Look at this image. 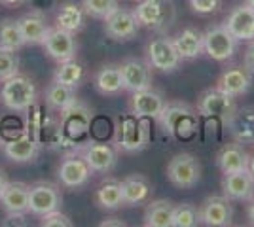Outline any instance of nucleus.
Here are the masks:
<instances>
[{"label":"nucleus","mask_w":254,"mask_h":227,"mask_svg":"<svg viewBox=\"0 0 254 227\" xmlns=\"http://www.w3.org/2000/svg\"><path fill=\"white\" fill-rule=\"evenodd\" d=\"M42 47L46 55L53 59L55 63H64V61L76 59V53H78L74 33H68L64 29H59V27L50 29L46 40L42 42Z\"/></svg>","instance_id":"nucleus-13"},{"label":"nucleus","mask_w":254,"mask_h":227,"mask_svg":"<svg viewBox=\"0 0 254 227\" xmlns=\"http://www.w3.org/2000/svg\"><path fill=\"white\" fill-rule=\"evenodd\" d=\"M95 203L103 210H118L124 206V195H122V184L116 178H106L103 184L99 185L95 193Z\"/></svg>","instance_id":"nucleus-31"},{"label":"nucleus","mask_w":254,"mask_h":227,"mask_svg":"<svg viewBox=\"0 0 254 227\" xmlns=\"http://www.w3.org/2000/svg\"><path fill=\"white\" fill-rule=\"evenodd\" d=\"M63 205V195L59 185L52 182H36L29 185V212L34 216H44L48 212L59 210Z\"/></svg>","instance_id":"nucleus-10"},{"label":"nucleus","mask_w":254,"mask_h":227,"mask_svg":"<svg viewBox=\"0 0 254 227\" xmlns=\"http://www.w3.org/2000/svg\"><path fill=\"white\" fill-rule=\"evenodd\" d=\"M91 121H93V112L87 108L84 102H80L78 98L68 108L59 114L63 136L74 146L76 150H80L76 144H82V140L89 135Z\"/></svg>","instance_id":"nucleus-5"},{"label":"nucleus","mask_w":254,"mask_h":227,"mask_svg":"<svg viewBox=\"0 0 254 227\" xmlns=\"http://www.w3.org/2000/svg\"><path fill=\"white\" fill-rule=\"evenodd\" d=\"M27 44L23 40L21 29L17 19H2L0 21V47L11 49V51H21Z\"/></svg>","instance_id":"nucleus-33"},{"label":"nucleus","mask_w":254,"mask_h":227,"mask_svg":"<svg viewBox=\"0 0 254 227\" xmlns=\"http://www.w3.org/2000/svg\"><path fill=\"white\" fill-rule=\"evenodd\" d=\"M251 86H253V74H249L245 66H232L224 70L216 82V87L233 98L243 97L245 93H249Z\"/></svg>","instance_id":"nucleus-23"},{"label":"nucleus","mask_w":254,"mask_h":227,"mask_svg":"<svg viewBox=\"0 0 254 227\" xmlns=\"http://www.w3.org/2000/svg\"><path fill=\"white\" fill-rule=\"evenodd\" d=\"M0 144H4V140H2V136H0Z\"/></svg>","instance_id":"nucleus-47"},{"label":"nucleus","mask_w":254,"mask_h":227,"mask_svg":"<svg viewBox=\"0 0 254 227\" xmlns=\"http://www.w3.org/2000/svg\"><path fill=\"white\" fill-rule=\"evenodd\" d=\"M224 27L237 42H251L254 40V10L247 2L235 6L226 17Z\"/></svg>","instance_id":"nucleus-18"},{"label":"nucleus","mask_w":254,"mask_h":227,"mask_svg":"<svg viewBox=\"0 0 254 227\" xmlns=\"http://www.w3.org/2000/svg\"><path fill=\"white\" fill-rule=\"evenodd\" d=\"M133 13L140 27L156 33H165L177 19V11L171 0H138Z\"/></svg>","instance_id":"nucleus-3"},{"label":"nucleus","mask_w":254,"mask_h":227,"mask_svg":"<svg viewBox=\"0 0 254 227\" xmlns=\"http://www.w3.org/2000/svg\"><path fill=\"white\" fill-rule=\"evenodd\" d=\"M19 66H21V61H19L17 51L0 47V82H4V80L11 78L13 74H17Z\"/></svg>","instance_id":"nucleus-37"},{"label":"nucleus","mask_w":254,"mask_h":227,"mask_svg":"<svg viewBox=\"0 0 254 227\" xmlns=\"http://www.w3.org/2000/svg\"><path fill=\"white\" fill-rule=\"evenodd\" d=\"M165 102L167 100L163 98V95L152 87L142 89V91H135L131 97V114L137 118L158 119Z\"/></svg>","instance_id":"nucleus-21"},{"label":"nucleus","mask_w":254,"mask_h":227,"mask_svg":"<svg viewBox=\"0 0 254 227\" xmlns=\"http://www.w3.org/2000/svg\"><path fill=\"white\" fill-rule=\"evenodd\" d=\"M8 184H10V180H8V176H6V173L0 169V197H2V193H4V189L8 187Z\"/></svg>","instance_id":"nucleus-44"},{"label":"nucleus","mask_w":254,"mask_h":227,"mask_svg":"<svg viewBox=\"0 0 254 227\" xmlns=\"http://www.w3.org/2000/svg\"><path fill=\"white\" fill-rule=\"evenodd\" d=\"M0 100L10 112L25 114L36 104V86L29 76L17 72L2 82Z\"/></svg>","instance_id":"nucleus-2"},{"label":"nucleus","mask_w":254,"mask_h":227,"mask_svg":"<svg viewBox=\"0 0 254 227\" xmlns=\"http://www.w3.org/2000/svg\"><path fill=\"white\" fill-rule=\"evenodd\" d=\"M2 146H4V155L13 163H34L40 153V144L29 135L27 127L19 135L4 140Z\"/></svg>","instance_id":"nucleus-17"},{"label":"nucleus","mask_w":254,"mask_h":227,"mask_svg":"<svg viewBox=\"0 0 254 227\" xmlns=\"http://www.w3.org/2000/svg\"><path fill=\"white\" fill-rule=\"evenodd\" d=\"M44 100L48 104V108L61 114L63 110H66L72 102L76 100V93L74 87H68L64 84H59L53 80L52 84L46 89V95H44Z\"/></svg>","instance_id":"nucleus-30"},{"label":"nucleus","mask_w":254,"mask_h":227,"mask_svg":"<svg viewBox=\"0 0 254 227\" xmlns=\"http://www.w3.org/2000/svg\"><path fill=\"white\" fill-rule=\"evenodd\" d=\"M173 42L177 45V51L182 57V61H191L197 59L201 53H205V45H203V33L195 27H186L182 29Z\"/></svg>","instance_id":"nucleus-27"},{"label":"nucleus","mask_w":254,"mask_h":227,"mask_svg":"<svg viewBox=\"0 0 254 227\" xmlns=\"http://www.w3.org/2000/svg\"><path fill=\"white\" fill-rule=\"evenodd\" d=\"M245 2H247V4H249V6H251V8L254 10V0H245Z\"/></svg>","instance_id":"nucleus-46"},{"label":"nucleus","mask_w":254,"mask_h":227,"mask_svg":"<svg viewBox=\"0 0 254 227\" xmlns=\"http://www.w3.org/2000/svg\"><path fill=\"white\" fill-rule=\"evenodd\" d=\"M85 23V11L82 6H78L74 2H64L59 6L57 15H55V27L64 29L68 33H78L84 29Z\"/></svg>","instance_id":"nucleus-29"},{"label":"nucleus","mask_w":254,"mask_h":227,"mask_svg":"<svg viewBox=\"0 0 254 227\" xmlns=\"http://www.w3.org/2000/svg\"><path fill=\"white\" fill-rule=\"evenodd\" d=\"M247 218L251 222V226H254V195L249 199V208H247Z\"/></svg>","instance_id":"nucleus-43"},{"label":"nucleus","mask_w":254,"mask_h":227,"mask_svg":"<svg viewBox=\"0 0 254 227\" xmlns=\"http://www.w3.org/2000/svg\"><path fill=\"white\" fill-rule=\"evenodd\" d=\"M226 127L233 142L241 146L254 144V106L235 108L232 118L226 121Z\"/></svg>","instance_id":"nucleus-19"},{"label":"nucleus","mask_w":254,"mask_h":227,"mask_svg":"<svg viewBox=\"0 0 254 227\" xmlns=\"http://www.w3.org/2000/svg\"><path fill=\"white\" fill-rule=\"evenodd\" d=\"M85 15L93 19H105L114 10H118V0H82Z\"/></svg>","instance_id":"nucleus-36"},{"label":"nucleus","mask_w":254,"mask_h":227,"mask_svg":"<svg viewBox=\"0 0 254 227\" xmlns=\"http://www.w3.org/2000/svg\"><path fill=\"white\" fill-rule=\"evenodd\" d=\"M235 108H237L235 98L222 93L218 87H212V89L203 91L199 100H197V114L199 116L220 119L222 123H226L228 119L232 118Z\"/></svg>","instance_id":"nucleus-8"},{"label":"nucleus","mask_w":254,"mask_h":227,"mask_svg":"<svg viewBox=\"0 0 254 227\" xmlns=\"http://www.w3.org/2000/svg\"><path fill=\"white\" fill-rule=\"evenodd\" d=\"M203 45H205V53L218 63L230 61L237 51V40L228 33L224 25L209 27L203 33Z\"/></svg>","instance_id":"nucleus-9"},{"label":"nucleus","mask_w":254,"mask_h":227,"mask_svg":"<svg viewBox=\"0 0 254 227\" xmlns=\"http://www.w3.org/2000/svg\"><path fill=\"white\" fill-rule=\"evenodd\" d=\"M150 144V125L146 118H137L133 114L124 116L116 127L118 150L135 153L142 151Z\"/></svg>","instance_id":"nucleus-4"},{"label":"nucleus","mask_w":254,"mask_h":227,"mask_svg":"<svg viewBox=\"0 0 254 227\" xmlns=\"http://www.w3.org/2000/svg\"><path fill=\"white\" fill-rule=\"evenodd\" d=\"M251 163V155L245 151V148L237 142L226 144L216 153V165L222 174L237 173V171H247Z\"/></svg>","instance_id":"nucleus-24"},{"label":"nucleus","mask_w":254,"mask_h":227,"mask_svg":"<svg viewBox=\"0 0 254 227\" xmlns=\"http://www.w3.org/2000/svg\"><path fill=\"white\" fill-rule=\"evenodd\" d=\"M222 195L230 201H249L254 195V176L247 171H237V173H228L222 178Z\"/></svg>","instance_id":"nucleus-20"},{"label":"nucleus","mask_w":254,"mask_h":227,"mask_svg":"<svg viewBox=\"0 0 254 227\" xmlns=\"http://www.w3.org/2000/svg\"><path fill=\"white\" fill-rule=\"evenodd\" d=\"M167 178L179 189H191L201 180V163L191 153H177L167 165Z\"/></svg>","instance_id":"nucleus-6"},{"label":"nucleus","mask_w":254,"mask_h":227,"mask_svg":"<svg viewBox=\"0 0 254 227\" xmlns=\"http://www.w3.org/2000/svg\"><path fill=\"white\" fill-rule=\"evenodd\" d=\"M0 205L8 216L25 218L29 214V185L23 182H10L0 197Z\"/></svg>","instance_id":"nucleus-22"},{"label":"nucleus","mask_w":254,"mask_h":227,"mask_svg":"<svg viewBox=\"0 0 254 227\" xmlns=\"http://www.w3.org/2000/svg\"><path fill=\"white\" fill-rule=\"evenodd\" d=\"M122 195H124V205L137 206L146 203L152 193V184L146 176L142 174H129L122 182Z\"/></svg>","instance_id":"nucleus-26"},{"label":"nucleus","mask_w":254,"mask_h":227,"mask_svg":"<svg viewBox=\"0 0 254 227\" xmlns=\"http://www.w3.org/2000/svg\"><path fill=\"white\" fill-rule=\"evenodd\" d=\"M158 123L165 135L177 140H190L199 127V114L186 102H165L158 116Z\"/></svg>","instance_id":"nucleus-1"},{"label":"nucleus","mask_w":254,"mask_h":227,"mask_svg":"<svg viewBox=\"0 0 254 227\" xmlns=\"http://www.w3.org/2000/svg\"><path fill=\"white\" fill-rule=\"evenodd\" d=\"M108 226H118V227H124L126 224L122 222V220H118V218H106L105 222H101V227H108Z\"/></svg>","instance_id":"nucleus-42"},{"label":"nucleus","mask_w":254,"mask_h":227,"mask_svg":"<svg viewBox=\"0 0 254 227\" xmlns=\"http://www.w3.org/2000/svg\"><path fill=\"white\" fill-rule=\"evenodd\" d=\"M243 66L249 74L254 76V40H251V44L247 45L243 53Z\"/></svg>","instance_id":"nucleus-40"},{"label":"nucleus","mask_w":254,"mask_h":227,"mask_svg":"<svg viewBox=\"0 0 254 227\" xmlns=\"http://www.w3.org/2000/svg\"><path fill=\"white\" fill-rule=\"evenodd\" d=\"M27 2H29V0H0V4L6 6V8H17V6L27 4Z\"/></svg>","instance_id":"nucleus-41"},{"label":"nucleus","mask_w":254,"mask_h":227,"mask_svg":"<svg viewBox=\"0 0 254 227\" xmlns=\"http://www.w3.org/2000/svg\"><path fill=\"white\" fill-rule=\"evenodd\" d=\"M91 169L85 159L78 153H68L57 167V180L66 189H80L91 178Z\"/></svg>","instance_id":"nucleus-14"},{"label":"nucleus","mask_w":254,"mask_h":227,"mask_svg":"<svg viewBox=\"0 0 254 227\" xmlns=\"http://www.w3.org/2000/svg\"><path fill=\"white\" fill-rule=\"evenodd\" d=\"M17 21H19L23 40L27 45H42L50 29H52L46 21L44 13H40V11H29V13L21 15Z\"/></svg>","instance_id":"nucleus-25"},{"label":"nucleus","mask_w":254,"mask_h":227,"mask_svg":"<svg viewBox=\"0 0 254 227\" xmlns=\"http://www.w3.org/2000/svg\"><path fill=\"white\" fill-rule=\"evenodd\" d=\"M173 208L175 203L167 199H158L148 203L144 210V226L146 227H171L173 224Z\"/></svg>","instance_id":"nucleus-32"},{"label":"nucleus","mask_w":254,"mask_h":227,"mask_svg":"<svg viewBox=\"0 0 254 227\" xmlns=\"http://www.w3.org/2000/svg\"><path fill=\"white\" fill-rule=\"evenodd\" d=\"M40 226L42 227H72L74 222L70 220V216H66L59 210H53V212H48L40 216Z\"/></svg>","instance_id":"nucleus-38"},{"label":"nucleus","mask_w":254,"mask_h":227,"mask_svg":"<svg viewBox=\"0 0 254 227\" xmlns=\"http://www.w3.org/2000/svg\"><path fill=\"white\" fill-rule=\"evenodd\" d=\"M122 70V80H124V91L135 93L152 87V66L148 61H140V59H127L120 65Z\"/></svg>","instance_id":"nucleus-16"},{"label":"nucleus","mask_w":254,"mask_h":227,"mask_svg":"<svg viewBox=\"0 0 254 227\" xmlns=\"http://www.w3.org/2000/svg\"><path fill=\"white\" fill-rule=\"evenodd\" d=\"M95 89L105 97H116L124 91L120 65H105L95 74Z\"/></svg>","instance_id":"nucleus-28"},{"label":"nucleus","mask_w":254,"mask_h":227,"mask_svg":"<svg viewBox=\"0 0 254 227\" xmlns=\"http://www.w3.org/2000/svg\"><path fill=\"white\" fill-rule=\"evenodd\" d=\"M199 224L207 227H228L232 226L233 206L232 201L224 195H211L197 206Z\"/></svg>","instance_id":"nucleus-11"},{"label":"nucleus","mask_w":254,"mask_h":227,"mask_svg":"<svg viewBox=\"0 0 254 227\" xmlns=\"http://www.w3.org/2000/svg\"><path fill=\"white\" fill-rule=\"evenodd\" d=\"M103 23H105V25H103L105 34L110 40H114V42L133 40V38L137 36L138 29H140L135 13L129 10H124V8L114 10L108 17L103 19Z\"/></svg>","instance_id":"nucleus-15"},{"label":"nucleus","mask_w":254,"mask_h":227,"mask_svg":"<svg viewBox=\"0 0 254 227\" xmlns=\"http://www.w3.org/2000/svg\"><path fill=\"white\" fill-rule=\"evenodd\" d=\"M78 155H82L85 163L89 165V169L93 173L108 174L114 171L118 161L116 150L103 140H87L84 146H80V150L76 151Z\"/></svg>","instance_id":"nucleus-12"},{"label":"nucleus","mask_w":254,"mask_h":227,"mask_svg":"<svg viewBox=\"0 0 254 227\" xmlns=\"http://www.w3.org/2000/svg\"><path fill=\"white\" fill-rule=\"evenodd\" d=\"M222 4V0H190L191 10L199 15H211L214 11H218Z\"/></svg>","instance_id":"nucleus-39"},{"label":"nucleus","mask_w":254,"mask_h":227,"mask_svg":"<svg viewBox=\"0 0 254 227\" xmlns=\"http://www.w3.org/2000/svg\"><path fill=\"white\" fill-rule=\"evenodd\" d=\"M146 61L152 68L171 74L180 66L182 57L177 51V45L173 42V38L161 34L158 38H152L146 45Z\"/></svg>","instance_id":"nucleus-7"},{"label":"nucleus","mask_w":254,"mask_h":227,"mask_svg":"<svg viewBox=\"0 0 254 227\" xmlns=\"http://www.w3.org/2000/svg\"><path fill=\"white\" fill-rule=\"evenodd\" d=\"M199 224L197 206L191 203H180L173 208V224L171 227H195Z\"/></svg>","instance_id":"nucleus-35"},{"label":"nucleus","mask_w":254,"mask_h":227,"mask_svg":"<svg viewBox=\"0 0 254 227\" xmlns=\"http://www.w3.org/2000/svg\"><path fill=\"white\" fill-rule=\"evenodd\" d=\"M82 78H84V66L80 65L78 61H74V59L59 63V66L55 68V74H53L55 82L64 84V86L68 87H78L80 82H82Z\"/></svg>","instance_id":"nucleus-34"},{"label":"nucleus","mask_w":254,"mask_h":227,"mask_svg":"<svg viewBox=\"0 0 254 227\" xmlns=\"http://www.w3.org/2000/svg\"><path fill=\"white\" fill-rule=\"evenodd\" d=\"M249 171L253 173V176H254V153L251 155V163H249Z\"/></svg>","instance_id":"nucleus-45"}]
</instances>
